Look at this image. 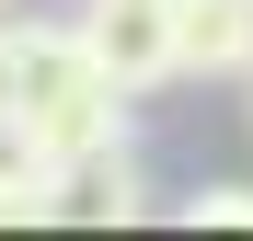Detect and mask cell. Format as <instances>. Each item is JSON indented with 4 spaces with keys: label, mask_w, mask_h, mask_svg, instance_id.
<instances>
[{
    "label": "cell",
    "mask_w": 253,
    "mask_h": 241,
    "mask_svg": "<svg viewBox=\"0 0 253 241\" xmlns=\"http://www.w3.org/2000/svg\"><path fill=\"white\" fill-rule=\"evenodd\" d=\"M242 92H253V69H242Z\"/></svg>",
    "instance_id": "obj_8"
},
{
    "label": "cell",
    "mask_w": 253,
    "mask_h": 241,
    "mask_svg": "<svg viewBox=\"0 0 253 241\" xmlns=\"http://www.w3.org/2000/svg\"><path fill=\"white\" fill-rule=\"evenodd\" d=\"M35 218H58V161L0 127V230H35Z\"/></svg>",
    "instance_id": "obj_5"
},
{
    "label": "cell",
    "mask_w": 253,
    "mask_h": 241,
    "mask_svg": "<svg viewBox=\"0 0 253 241\" xmlns=\"http://www.w3.org/2000/svg\"><path fill=\"white\" fill-rule=\"evenodd\" d=\"M253 69V0H173V80H242Z\"/></svg>",
    "instance_id": "obj_4"
},
{
    "label": "cell",
    "mask_w": 253,
    "mask_h": 241,
    "mask_svg": "<svg viewBox=\"0 0 253 241\" xmlns=\"http://www.w3.org/2000/svg\"><path fill=\"white\" fill-rule=\"evenodd\" d=\"M0 127H12L23 149H104L126 138V92L104 80V58L81 46L69 23H0Z\"/></svg>",
    "instance_id": "obj_1"
},
{
    "label": "cell",
    "mask_w": 253,
    "mask_h": 241,
    "mask_svg": "<svg viewBox=\"0 0 253 241\" xmlns=\"http://www.w3.org/2000/svg\"><path fill=\"white\" fill-rule=\"evenodd\" d=\"M12 12H23V0H0V23H12Z\"/></svg>",
    "instance_id": "obj_7"
},
{
    "label": "cell",
    "mask_w": 253,
    "mask_h": 241,
    "mask_svg": "<svg viewBox=\"0 0 253 241\" xmlns=\"http://www.w3.org/2000/svg\"><path fill=\"white\" fill-rule=\"evenodd\" d=\"M184 230H253V184H196L184 195Z\"/></svg>",
    "instance_id": "obj_6"
},
{
    "label": "cell",
    "mask_w": 253,
    "mask_h": 241,
    "mask_svg": "<svg viewBox=\"0 0 253 241\" xmlns=\"http://www.w3.org/2000/svg\"><path fill=\"white\" fill-rule=\"evenodd\" d=\"M69 34L104 58V80H115L126 103L173 80V0H81V23H69Z\"/></svg>",
    "instance_id": "obj_2"
},
{
    "label": "cell",
    "mask_w": 253,
    "mask_h": 241,
    "mask_svg": "<svg viewBox=\"0 0 253 241\" xmlns=\"http://www.w3.org/2000/svg\"><path fill=\"white\" fill-rule=\"evenodd\" d=\"M138 207H150V184H138V149H126V138L58 161V218H81V230H126Z\"/></svg>",
    "instance_id": "obj_3"
}]
</instances>
